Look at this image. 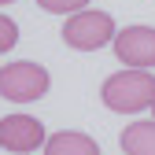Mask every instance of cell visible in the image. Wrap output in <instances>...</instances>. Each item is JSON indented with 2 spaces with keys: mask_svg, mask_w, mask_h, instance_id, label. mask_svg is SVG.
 Returning <instances> with one entry per match:
<instances>
[{
  "mask_svg": "<svg viewBox=\"0 0 155 155\" xmlns=\"http://www.w3.org/2000/svg\"><path fill=\"white\" fill-rule=\"evenodd\" d=\"M100 100L114 111V114H140L148 107H155V74L151 70H118L111 74L104 89H100Z\"/></svg>",
  "mask_w": 155,
  "mask_h": 155,
  "instance_id": "obj_1",
  "label": "cell"
},
{
  "mask_svg": "<svg viewBox=\"0 0 155 155\" xmlns=\"http://www.w3.org/2000/svg\"><path fill=\"white\" fill-rule=\"evenodd\" d=\"M114 37H118L114 18L107 11H96V8H85L63 22V45L78 48V52H96L104 45H114Z\"/></svg>",
  "mask_w": 155,
  "mask_h": 155,
  "instance_id": "obj_2",
  "label": "cell"
},
{
  "mask_svg": "<svg viewBox=\"0 0 155 155\" xmlns=\"http://www.w3.org/2000/svg\"><path fill=\"white\" fill-rule=\"evenodd\" d=\"M48 70L41 63H30V59H15L0 67V96L11 104H33L48 92Z\"/></svg>",
  "mask_w": 155,
  "mask_h": 155,
  "instance_id": "obj_3",
  "label": "cell"
},
{
  "mask_svg": "<svg viewBox=\"0 0 155 155\" xmlns=\"http://www.w3.org/2000/svg\"><path fill=\"white\" fill-rule=\"evenodd\" d=\"M114 55L133 70H155V26H126V30H118Z\"/></svg>",
  "mask_w": 155,
  "mask_h": 155,
  "instance_id": "obj_4",
  "label": "cell"
},
{
  "mask_svg": "<svg viewBox=\"0 0 155 155\" xmlns=\"http://www.w3.org/2000/svg\"><path fill=\"white\" fill-rule=\"evenodd\" d=\"M45 140H48V133L41 118H33V114H4L0 118V148L30 155L37 148H45Z\"/></svg>",
  "mask_w": 155,
  "mask_h": 155,
  "instance_id": "obj_5",
  "label": "cell"
},
{
  "mask_svg": "<svg viewBox=\"0 0 155 155\" xmlns=\"http://www.w3.org/2000/svg\"><path fill=\"white\" fill-rule=\"evenodd\" d=\"M45 155H100V144L81 129H59L45 140Z\"/></svg>",
  "mask_w": 155,
  "mask_h": 155,
  "instance_id": "obj_6",
  "label": "cell"
},
{
  "mask_svg": "<svg viewBox=\"0 0 155 155\" xmlns=\"http://www.w3.org/2000/svg\"><path fill=\"white\" fill-rule=\"evenodd\" d=\"M118 140H122L126 155H155V122H148V118L129 122Z\"/></svg>",
  "mask_w": 155,
  "mask_h": 155,
  "instance_id": "obj_7",
  "label": "cell"
},
{
  "mask_svg": "<svg viewBox=\"0 0 155 155\" xmlns=\"http://www.w3.org/2000/svg\"><path fill=\"white\" fill-rule=\"evenodd\" d=\"M92 4V0H37V8L41 11H48V15H78V11H85Z\"/></svg>",
  "mask_w": 155,
  "mask_h": 155,
  "instance_id": "obj_8",
  "label": "cell"
},
{
  "mask_svg": "<svg viewBox=\"0 0 155 155\" xmlns=\"http://www.w3.org/2000/svg\"><path fill=\"white\" fill-rule=\"evenodd\" d=\"M15 45H18V26L11 22L8 15H0V55H4V52H11Z\"/></svg>",
  "mask_w": 155,
  "mask_h": 155,
  "instance_id": "obj_9",
  "label": "cell"
},
{
  "mask_svg": "<svg viewBox=\"0 0 155 155\" xmlns=\"http://www.w3.org/2000/svg\"><path fill=\"white\" fill-rule=\"evenodd\" d=\"M4 4H15V0H0V8H4Z\"/></svg>",
  "mask_w": 155,
  "mask_h": 155,
  "instance_id": "obj_10",
  "label": "cell"
},
{
  "mask_svg": "<svg viewBox=\"0 0 155 155\" xmlns=\"http://www.w3.org/2000/svg\"><path fill=\"white\" fill-rule=\"evenodd\" d=\"M151 122H155V107H151Z\"/></svg>",
  "mask_w": 155,
  "mask_h": 155,
  "instance_id": "obj_11",
  "label": "cell"
}]
</instances>
